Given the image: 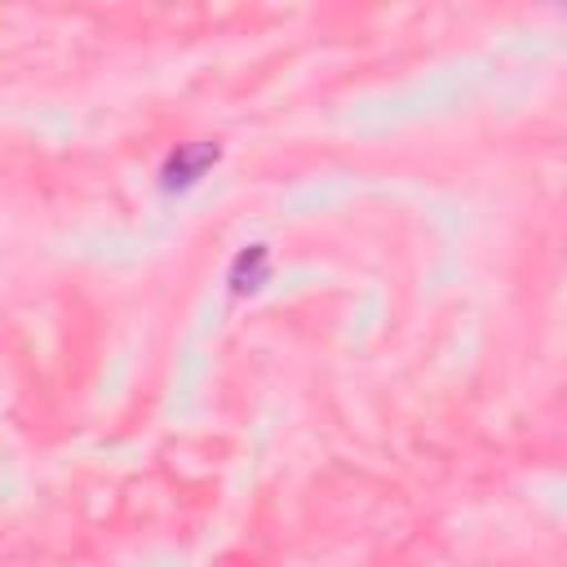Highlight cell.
<instances>
[{
  "label": "cell",
  "instance_id": "cell-1",
  "mask_svg": "<svg viewBox=\"0 0 567 567\" xmlns=\"http://www.w3.org/2000/svg\"><path fill=\"white\" fill-rule=\"evenodd\" d=\"M217 159H221V146L217 142H186V146L168 151V159L159 168V186L164 190H190Z\"/></svg>",
  "mask_w": 567,
  "mask_h": 567
},
{
  "label": "cell",
  "instance_id": "cell-2",
  "mask_svg": "<svg viewBox=\"0 0 567 567\" xmlns=\"http://www.w3.org/2000/svg\"><path fill=\"white\" fill-rule=\"evenodd\" d=\"M270 279V252H266V244H248V248H239V257L230 261V270H226V284H230V292H257L261 284Z\"/></svg>",
  "mask_w": 567,
  "mask_h": 567
}]
</instances>
